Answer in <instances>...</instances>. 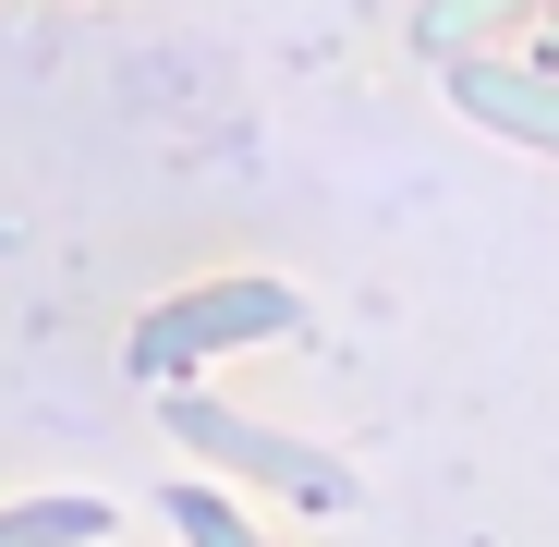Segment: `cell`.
I'll return each mask as SVG.
<instances>
[{"mask_svg": "<svg viewBox=\"0 0 559 547\" xmlns=\"http://www.w3.org/2000/svg\"><path fill=\"white\" fill-rule=\"evenodd\" d=\"M450 98L499 122L511 146H547L559 158V73H523V61H450Z\"/></svg>", "mask_w": 559, "mask_h": 547, "instance_id": "obj_3", "label": "cell"}, {"mask_svg": "<svg viewBox=\"0 0 559 547\" xmlns=\"http://www.w3.org/2000/svg\"><path fill=\"white\" fill-rule=\"evenodd\" d=\"M98 535H110V499H85V487L13 499V511H0V547H98Z\"/></svg>", "mask_w": 559, "mask_h": 547, "instance_id": "obj_4", "label": "cell"}, {"mask_svg": "<svg viewBox=\"0 0 559 547\" xmlns=\"http://www.w3.org/2000/svg\"><path fill=\"white\" fill-rule=\"evenodd\" d=\"M487 13H523V0H438V13H426V49H450V37H475Z\"/></svg>", "mask_w": 559, "mask_h": 547, "instance_id": "obj_6", "label": "cell"}, {"mask_svg": "<svg viewBox=\"0 0 559 547\" xmlns=\"http://www.w3.org/2000/svg\"><path fill=\"white\" fill-rule=\"evenodd\" d=\"M170 535H182V547H267L219 487H170Z\"/></svg>", "mask_w": 559, "mask_h": 547, "instance_id": "obj_5", "label": "cell"}, {"mask_svg": "<svg viewBox=\"0 0 559 547\" xmlns=\"http://www.w3.org/2000/svg\"><path fill=\"white\" fill-rule=\"evenodd\" d=\"M170 438L195 450V463L255 475L267 499H293V511H353V475L329 463L317 438H280V426H255V414H231V402H170Z\"/></svg>", "mask_w": 559, "mask_h": 547, "instance_id": "obj_2", "label": "cell"}, {"mask_svg": "<svg viewBox=\"0 0 559 547\" xmlns=\"http://www.w3.org/2000/svg\"><path fill=\"white\" fill-rule=\"evenodd\" d=\"M305 305H293V281H255V267H231V281H195V293H170V305H146L134 317V378L158 390V378H195V365H219V353H243V341H280Z\"/></svg>", "mask_w": 559, "mask_h": 547, "instance_id": "obj_1", "label": "cell"}]
</instances>
